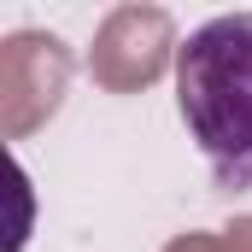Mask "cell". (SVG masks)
<instances>
[{
  "instance_id": "7a4b0ae2",
  "label": "cell",
  "mask_w": 252,
  "mask_h": 252,
  "mask_svg": "<svg viewBox=\"0 0 252 252\" xmlns=\"http://www.w3.org/2000/svg\"><path fill=\"white\" fill-rule=\"evenodd\" d=\"M164 53H170V18L158 6H124L106 18V30L94 41V76L129 94L164 70Z\"/></svg>"
},
{
  "instance_id": "3957f363",
  "label": "cell",
  "mask_w": 252,
  "mask_h": 252,
  "mask_svg": "<svg viewBox=\"0 0 252 252\" xmlns=\"http://www.w3.org/2000/svg\"><path fill=\"white\" fill-rule=\"evenodd\" d=\"M0 88H6V129H24V100H35V118L53 112L64 94V41L59 35H12L0 47Z\"/></svg>"
},
{
  "instance_id": "277c9868",
  "label": "cell",
  "mask_w": 252,
  "mask_h": 252,
  "mask_svg": "<svg viewBox=\"0 0 252 252\" xmlns=\"http://www.w3.org/2000/svg\"><path fill=\"white\" fill-rule=\"evenodd\" d=\"M229 252H252V217H241V223L229 229Z\"/></svg>"
},
{
  "instance_id": "6da1fadb",
  "label": "cell",
  "mask_w": 252,
  "mask_h": 252,
  "mask_svg": "<svg viewBox=\"0 0 252 252\" xmlns=\"http://www.w3.org/2000/svg\"><path fill=\"white\" fill-rule=\"evenodd\" d=\"M176 106L211 188H252V12H223L176 47Z\"/></svg>"
},
{
  "instance_id": "5b68a950",
  "label": "cell",
  "mask_w": 252,
  "mask_h": 252,
  "mask_svg": "<svg viewBox=\"0 0 252 252\" xmlns=\"http://www.w3.org/2000/svg\"><path fill=\"white\" fill-rule=\"evenodd\" d=\"M170 252H217V247H211L205 235H188V241H176V247H170Z\"/></svg>"
}]
</instances>
